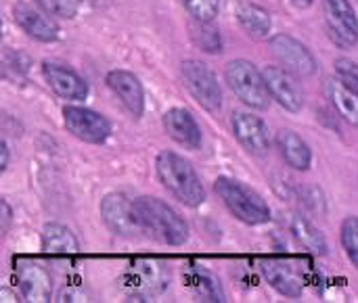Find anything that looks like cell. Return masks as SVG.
Segmentation results:
<instances>
[{"label":"cell","instance_id":"6","mask_svg":"<svg viewBox=\"0 0 358 303\" xmlns=\"http://www.w3.org/2000/svg\"><path fill=\"white\" fill-rule=\"evenodd\" d=\"M180 75L191 92V96L210 113H218L222 109V88L218 84L216 73L201 61H182Z\"/></svg>","mask_w":358,"mask_h":303},{"label":"cell","instance_id":"12","mask_svg":"<svg viewBox=\"0 0 358 303\" xmlns=\"http://www.w3.org/2000/svg\"><path fill=\"white\" fill-rule=\"evenodd\" d=\"M42 75H44L46 84L50 86V90L65 101H84L88 96L86 80L76 69H71L63 63L44 61Z\"/></svg>","mask_w":358,"mask_h":303},{"label":"cell","instance_id":"8","mask_svg":"<svg viewBox=\"0 0 358 303\" xmlns=\"http://www.w3.org/2000/svg\"><path fill=\"white\" fill-rule=\"evenodd\" d=\"M273 57L279 61L281 67L292 71L294 75L300 77H310L317 73V59L315 54L294 36L287 34H275L268 40Z\"/></svg>","mask_w":358,"mask_h":303},{"label":"cell","instance_id":"31","mask_svg":"<svg viewBox=\"0 0 358 303\" xmlns=\"http://www.w3.org/2000/svg\"><path fill=\"white\" fill-rule=\"evenodd\" d=\"M2 218H4V230L8 228V222H10V207H8V203L6 201H2Z\"/></svg>","mask_w":358,"mask_h":303},{"label":"cell","instance_id":"4","mask_svg":"<svg viewBox=\"0 0 358 303\" xmlns=\"http://www.w3.org/2000/svg\"><path fill=\"white\" fill-rule=\"evenodd\" d=\"M120 285L130 297L147 302L162 295L168 289L170 270L164 262L157 260H136L126 266V270L120 276Z\"/></svg>","mask_w":358,"mask_h":303},{"label":"cell","instance_id":"30","mask_svg":"<svg viewBox=\"0 0 358 303\" xmlns=\"http://www.w3.org/2000/svg\"><path fill=\"white\" fill-rule=\"evenodd\" d=\"M0 151H2V163H0V170H2V172H6V168H8V159H10V151H8V142H6V140H2Z\"/></svg>","mask_w":358,"mask_h":303},{"label":"cell","instance_id":"3","mask_svg":"<svg viewBox=\"0 0 358 303\" xmlns=\"http://www.w3.org/2000/svg\"><path fill=\"white\" fill-rule=\"evenodd\" d=\"M214 191L222 199L227 209L239 222H243L248 226H260V224H266L271 220L268 203L252 186L235 180V178L220 176L214 180Z\"/></svg>","mask_w":358,"mask_h":303},{"label":"cell","instance_id":"11","mask_svg":"<svg viewBox=\"0 0 358 303\" xmlns=\"http://www.w3.org/2000/svg\"><path fill=\"white\" fill-rule=\"evenodd\" d=\"M262 73L273 101H277L289 113H300L304 109V92L292 71H287L285 67L271 65Z\"/></svg>","mask_w":358,"mask_h":303},{"label":"cell","instance_id":"5","mask_svg":"<svg viewBox=\"0 0 358 303\" xmlns=\"http://www.w3.org/2000/svg\"><path fill=\"white\" fill-rule=\"evenodd\" d=\"M224 80L229 88L237 94L241 103H245L252 109H268L271 105V92L264 80V73L245 59H235L224 67Z\"/></svg>","mask_w":358,"mask_h":303},{"label":"cell","instance_id":"14","mask_svg":"<svg viewBox=\"0 0 358 303\" xmlns=\"http://www.w3.org/2000/svg\"><path fill=\"white\" fill-rule=\"evenodd\" d=\"M13 17H15V23L34 40L38 42H44V44H50V42H57L59 36H61V29L57 25L55 19L48 17V13L44 10H38L34 8L31 4H25V2H17L13 6Z\"/></svg>","mask_w":358,"mask_h":303},{"label":"cell","instance_id":"18","mask_svg":"<svg viewBox=\"0 0 358 303\" xmlns=\"http://www.w3.org/2000/svg\"><path fill=\"white\" fill-rule=\"evenodd\" d=\"M260 272L268 281V285L285 297H300L304 293V279L281 260L260 262Z\"/></svg>","mask_w":358,"mask_h":303},{"label":"cell","instance_id":"20","mask_svg":"<svg viewBox=\"0 0 358 303\" xmlns=\"http://www.w3.org/2000/svg\"><path fill=\"white\" fill-rule=\"evenodd\" d=\"M182 279H185V285H187L199 300L214 303L227 302V295H224V289H222L220 281H218L210 270L191 264V266L185 270Z\"/></svg>","mask_w":358,"mask_h":303},{"label":"cell","instance_id":"21","mask_svg":"<svg viewBox=\"0 0 358 303\" xmlns=\"http://www.w3.org/2000/svg\"><path fill=\"white\" fill-rule=\"evenodd\" d=\"M325 96L329 98L331 107L338 115L348 121L350 126L358 128V94L352 92L340 77L325 80Z\"/></svg>","mask_w":358,"mask_h":303},{"label":"cell","instance_id":"15","mask_svg":"<svg viewBox=\"0 0 358 303\" xmlns=\"http://www.w3.org/2000/svg\"><path fill=\"white\" fill-rule=\"evenodd\" d=\"M15 279L19 293L25 302H50L52 281L50 274L34 262L15 264Z\"/></svg>","mask_w":358,"mask_h":303},{"label":"cell","instance_id":"25","mask_svg":"<svg viewBox=\"0 0 358 303\" xmlns=\"http://www.w3.org/2000/svg\"><path fill=\"white\" fill-rule=\"evenodd\" d=\"M193 40L206 52H220L222 50L220 31L212 25V21H195V25H193Z\"/></svg>","mask_w":358,"mask_h":303},{"label":"cell","instance_id":"9","mask_svg":"<svg viewBox=\"0 0 358 303\" xmlns=\"http://www.w3.org/2000/svg\"><path fill=\"white\" fill-rule=\"evenodd\" d=\"M132 203H134V199L126 197L124 193H109L101 201V218L113 235H117V237L141 235Z\"/></svg>","mask_w":358,"mask_h":303},{"label":"cell","instance_id":"13","mask_svg":"<svg viewBox=\"0 0 358 303\" xmlns=\"http://www.w3.org/2000/svg\"><path fill=\"white\" fill-rule=\"evenodd\" d=\"M233 132L235 138L241 142V147H245L250 153L254 155H264L271 149V130L264 124L262 117L252 115L248 111H235L233 113Z\"/></svg>","mask_w":358,"mask_h":303},{"label":"cell","instance_id":"17","mask_svg":"<svg viewBox=\"0 0 358 303\" xmlns=\"http://www.w3.org/2000/svg\"><path fill=\"white\" fill-rule=\"evenodd\" d=\"M164 128L168 132V136L172 140H176L178 145L187 147V149H199L203 142V134L201 128L197 124V119L193 117V113L189 109L182 107H172L164 113Z\"/></svg>","mask_w":358,"mask_h":303},{"label":"cell","instance_id":"16","mask_svg":"<svg viewBox=\"0 0 358 303\" xmlns=\"http://www.w3.org/2000/svg\"><path fill=\"white\" fill-rule=\"evenodd\" d=\"M109 90L122 101V105L134 115V117H141L145 113V90H143V84L141 80L126 71V69H113L107 73L105 77Z\"/></svg>","mask_w":358,"mask_h":303},{"label":"cell","instance_id":"29","mask_svg":"<svg viewBox=\"0 0 358 303\" xmlns=\"http://www.w3.org/2000/svg\"><path fill=\"white\" fill-rule=\"evenodd\" d=\"M336 73L352 92L358 94V63L350 59H336Z\"/></svg>","mask_w":358,"mask_h":303},{"label":"cell","instance_id":"26","mask_svg":"<svg viewBox=\"0 0 358 303\" xmlns=\"http://www.w3.org/2000/svg\"><path fill=\"white\" fill-rule=\"evenodd\" d=\"M342 247L348 260L358 268V218L350 216L342 222Z\"/></svg>","mask_w":358,"mask_h":303},{"label":"cell","instance_id":"32","mask_svg":"<svg viewBox=\"0 0 358 303\" xmlns=\"http://www.w3.org/2000/svg\"><path fill=\"white\" fill-rule=\"evenodd\" d=\"M294 6H298V8H308V6H313V2L315 0H289Z\"/></svg>","mask_w":358,"mask_h":303},{"label":"cell","instance_id":"19","mask_svg":"<svg viewBox=\"0 0 358 303\" xmlns=\"http://www.w3.org/2000/svg\"><path fill=\"white\" fill-rule=\"evenodd\" d=\"M277 142V149L281 153V157L285 159V163L292 168V170H298V172H306L313 163V151L308 147V142L296 134L294 130H281L275 138Z\"/></svg>","mask_w":358,"mask_h":303},{"label":"cell","instance_id":"7","mask_svg":"<svg viewBox=\"0 0 358 303\" xmlns=\"http://www.w3.org/2000/svg\"><path fill=\"white\" fill-rule=\"evenodd\" d=\"M63 124L71 136L90 145H103L111 134V124L107 121V117L86 107H76V105L65 107Z\"/></svg>","mask_w":358,"mask_h":303},{"label":"cell","instance_id":"27","mask_svg":"<svg viewBox=\"0 0 358 303\" xmlns=\"http://www.w3.org/2000/svg\"><path fill=\"white\" fill-rule=\"evenodd\" d=\"M36 4L52 17L73 19L82 6V0H36Z\"/></svg>","mask_w":358,"mask_h":303},{"label":"cell","instance_id":"10","mask_svg":"<svg viewBox=\"0 0 358 303\" xmlns=\"http://www.w3.org/2000/svg\"><path fill=\"white\" fill-rule=\"evenodd\" d=\"M325 21L331 38L348 48L358 42V17L350 0H323Z\"/></svg>","mask_w":358,"mask_h":303},{"label":"cell","instance_id":"24","mask_svg":"<svg viewBox=\"0 0 358 303\" xmlns=\"http://www.w3.org/2000/svg\"><path fill=\"white\" fill-rule=\"evenodd\" d=\"M292 232H294V237L306 247V249H310V251H315V253H327V241H325V237L321 235V230L319 228H315L306 218H302V216H296L294 220H292Z\"/></svg>","mask_w":358,"mask_h":303},{"label":"cell","instance_id":"22","mask_svg":"<svg viewBox=\"0 0 358 303\" xmlns=\"http://www.w3.org/2000/svg\"><path fill=\"white\" fill-rule=\"evenodd\" d=\"M80 243L76 235L57 222H50L42 228V251L48 256H76Z\"/></svg>","mask_w":358,"mask_h":303},{"label":"cell","instance_id":"23","mask_svg":"<svg viewBox=\"0 0 358 303\" xmlns=\"http://www.w3.org/2000/svg\"><path fill=\"white\" fill-rule=\"evenodd\" d=\"M235 15L239 25L252 36V38H268L273 29L271 13L254 2H237L235 4Z\"/></svg>","mask_w":358,"mask_h":303},{"label":"cell","instance_id":"1","mask_svg":"<svg viewBox=\"0 0 358 303\" xmlns=\"http://www.w3.org/2000/svg\"><path fill=\"white\" fill-rule=\"evenodd\" d=\"M132 205L136 224L143 235L170 247H180L187 243L189 224L172 205L157 197H138Z\"/></svg>","mask_w":358,"mask_h":303},{"label":"cell","instance_id":"2","mask_svg":"<svg viewBox=\"0 0 358 303\" xmlns=\"http://www.w3.org/2000/svg\"><path fill=\"white\" fill-rule=\"evenodd\" d=\"M155 172L164 189L187 207H199L206 201V189L195 168L174 151H162L155 159Z\"/></svg>","mask_w":358,"mask_h":303},{"label":"cell","instance_id":"28","mask_svg":"<svg viewBox=\"0 0 358 303\" xmlns=\"http://www.w3.org/2000/svg\"><path fill=\"white\" fill-rule=\"evenodd\" d=\"M195 21H214L220 10V0H182Z\"/></svg>","mask_w":358,"mask_h":303}]
</instances>
